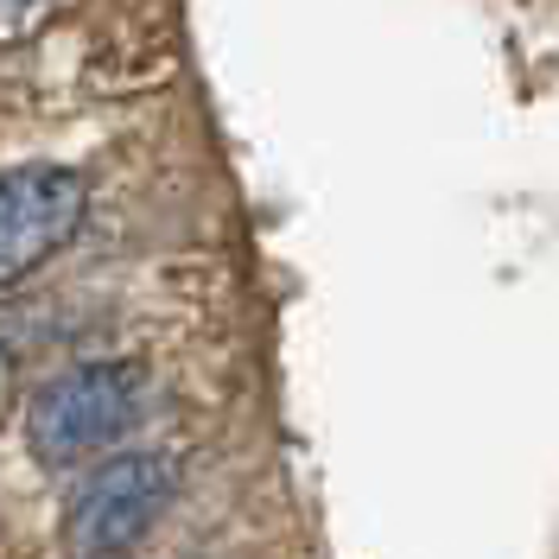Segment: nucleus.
<instances>
[{"label":"nucleus","mask_w":559,"mask_h":559,"mask_svg":"<svg viewBox=\"0 0 559 559\" xmlns=\"http://www.w3.org/2000/svg\"><path fill=\"white\" fill-rule=\"evenodd\" d=\"M140 407H146V376L134 362H76L26 401V445L51 471L90 464L134 432Z\"/></svg>","instance_id":"obj_1"},{"label":"nucleus","mask_w":559,"mask_h":559,"mask_svg":"<svg viewBox=\"0 0 559 559\" xmlns=\"http://www.w3.org/2000/svg\"><path fill=\"white\" fill-rule=\"evenodd\" d=\"M173 496H178V464L166 452H115L76 484L64 540L83 559L128 554L140 534L173 509Z\"/></svg>","instance_id":"obj_2"},{"label":"nucleus","mask_w":559,"mask_h":559,"mask_svg":"<svg viewBox=\"0 0 559 559\" xmlns=\"http://www.w3.org/2000/svg\"><path fill=\"white\" fill-rule=\"evenodd\" d=\"M90 185L70 166H13L0 173V286L38 274L83 229Z\"/></svg>","instance_id":"obj_3"},{"label":"nucleus","mask_w":559,"mask_h":559,"mask_svg":"<svg viewBox=\"0 0 559 559\" xmlns=\"http://www.w3.org/2000/svg\"><path fill=\"white\" fill-rule=\"evenodd\" d=\"M26 7H38V0H0V13H26Z\"/></svg>","instance_id":"obj_4"}]
</instances>
